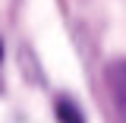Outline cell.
Instances as JSON below:
<instances>
[{
    "label": "cell",
    "mask_w": 126,
    "mask_h": 123,
    "mask_svg": "<svg viewBox=\"0 0 126 123\" xmlns=\"http://www.w3.org/2000/svg\"><path fill=\"white\" fill-rule=\"evenodd\" d=\"M57 120L60 123H85V117H82V110H79L69 98H60V101H57Z\"/></svg>",
    "instance_id": "6da1fadb"
},
{
    "label": "cell",
    "mask_w": 126,
    "mask_h": 123,
    "mask_svg": "<svg viewBox=\"0 0 126 123\" xmlns=\"http://www.w3.org/2000/svg\"><path fill=\"white\" fill-rule=\"evenodd\" d=\"M0 57H3V47H0Z\"/></svg>",
    "instance_id": "7a4b0ae2"
}]
</instances>
